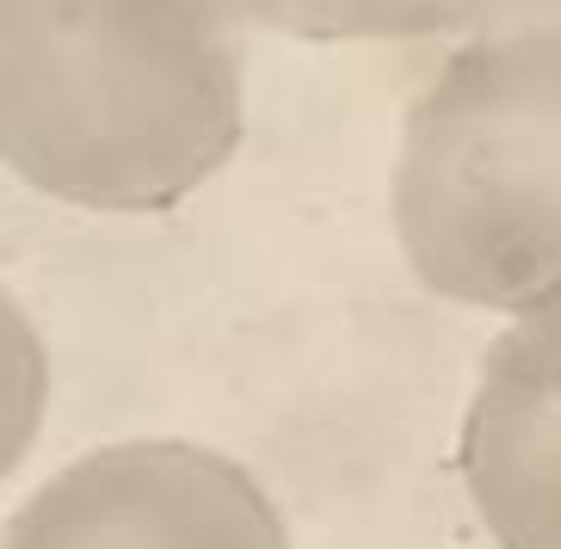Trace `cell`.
<instances>
[{"label": "cell", "mask_w": 561, "mask_h": 549, "mask_svg": "<svg viewBox=\"0 0 561 549\" xmlns=\"http://www.w3.org/2000/svg\"><path fill=\"white\" fill-rule=\"evenodd\" d=\"M241 142L234 0H0V167L81 210L149 217Z\"/></svg>", "instance_id": "obj_1"}, {"label": "cell", "mask_w": 561, "mask_h": 549, "mask_svg": "<svg viewBox=\"0 0 561 549\" xmlns=\"http://www.w3.org/2000/svg\"><path fill=\"white\" fill-rule=\"evenodd\" d=\"M396 235L450 302L525 316L561 290V19L469 37L413 100Z\"/></svg>", "instance_id": "obj_2"}, {"label": "cell", "mask_w": 561, "mask_h": 549, "mask_svg": "<svg viewBox=\"0 0 561 549\" xmlns=\"http://www.w3.org/2000/svg\"><path fill=\"white\" fill-rule=\"evenodd\" d=\"M0 549H290L260 476L192 438H124L62 464Z\"/></svg>", "instance_id": "obj_3"}, {"label": "cell", "mask_w": 561, "mask_h": 549, "mask_svg": "<svg viewBox=\"0 0 561 549\" xmlns=\"http://www.w3.org/2000/svg\"><path fill=\"white\" fill-rule=\"evenodd\" d=\"M457 469L500 549H561V290L488 346Z\"/></svg>", "instance_id": "obj_4"}, {"label": "cell", "mask_w": 561, "mask_h": 549, "mask_svg": "<svg viewBox=\"0 0 561 549\" xmlns=\"http://www.w3.org/2000/svg\"><path fill=\"white\" fill-rule=\"evenodd\" d=\"M241 19L290 37H494L561 19V0H234Z\"/></svg>", "instance_id": "obj_5"}, {"label": "cell", "mask_w": 561, "mask_h": 549, "mask_svg": "<svg viewBox=\"0 0 561 549\" xmlns=\"http://www.w3.org/2000/svg\"><path fill=\"white\" fill-rule=\"evenodd\" d=\"M44 408H50V352L37 340L32 316L0 290V482L37 445Z\"/></svg>", "instance_id": "obj_6"}]
</instances>
